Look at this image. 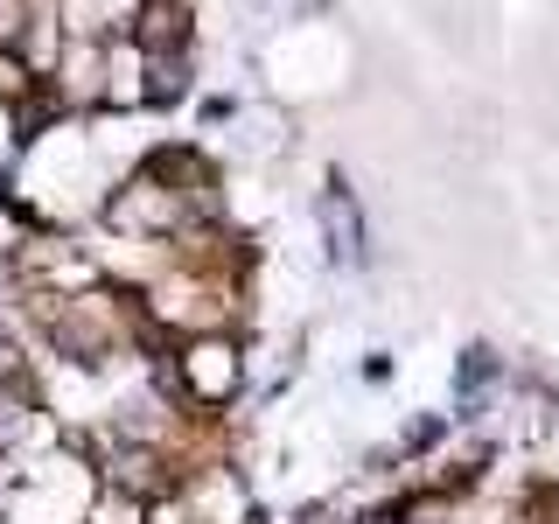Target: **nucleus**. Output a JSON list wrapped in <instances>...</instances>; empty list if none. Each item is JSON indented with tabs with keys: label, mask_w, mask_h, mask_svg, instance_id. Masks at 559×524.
Here are the masks:
<instances>
[{
	"label": "nucleus",
	"mask_w": 559,
	"mask_h": 524,
	"mask_svg": "<svg viewBox=\"0 0 559 524\" xmlns=\"http://www.w3.org/2000/svg\"><path fill=\"white\" fill-rule=\"evenodd\" d=\"M182 392L197 398V406H224V398L238 392V349L224 336H203L182 349Z\"/></svg>",
	"instance_id": "f257e3e1"
},
{
	"label": "nucleus",
	"mask_w": 559,
	"mask_h": 524,
	"mask_svg": "<svg viewBox=\"0 0 559 524\" xmlns=\"http://www.w3.org/2000/svg\"><path fill=\"white\" fill-rule=\"evenodd\" d=\"M14 378H22V343L0 329V384H14Z\"/></svg>",
	"instance_id": "7ed1b4c3"
},
{
	"label": "nucleus",
	"mask_w": 559,
	"mask_h": 524,
	"mask_svg": "<svg viewBox=\"0 0 559 524\" xmlns=\"http://www.w3.org/2000/svg\"><path fill=\"white\" fill-rule=\"evenodd\" d=\"M22 14H28V0H0V43H8V49L22 43V28H28Z\"/></svg>",
	"instance_id": "f03ea898"
}]
</instances>
